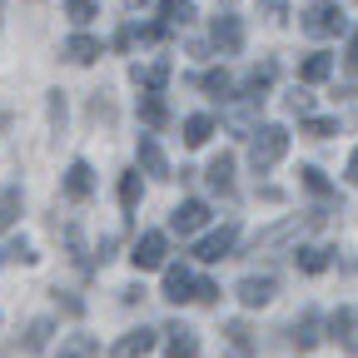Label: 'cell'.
Wrapping results in <instances>:
<instances>
[{"label":"cell","mask_w":358,"mask_h":358,"mask_svg":"<svg viewBox=\"0 0 358 358\" xmlns=\"http://www.w3.org/2000/svg\"><path fill=\"white\" fill-rule=\"evenodd\" d=\"M164 299L169 303H189L194 299V274L189 268H164Z\"/></svg>","instance_id":"30bf717a"},{"label":"cell","mask_w":358,"mask_h":358,"mask_svg":"<svg viewBox=\"0 0 358 358\" xmlns=\"http://www.w3.org/2000/svg\"><path fill=\"white\" fill-rule=\"evenodd\" d=\"M90 120H110V100H105V95L90 100Z\"/></svg>","instance_id":"74e56055"},{"label":"cell","mask_w":358,"mask_h":358,"mask_svg":"<svg viewBox=\"0 0 358 358\" xmlns=\"http://www.w3.org/2000/svg\"><path fill=\"white\" fill-rule=\"evenodd\" d=\"M140 120L159 129V124L169 120V110H164V100H159V95H145V100H140Z\"/></svg>","instance_id":"83f0119b"},{"label":"cell","mask_w":358,"mask_h":358,"mask_svg":"<svg viewBox=\"0 0 358 358\" xmlns=\"http://www.w3.org/2000/svg\"><path fill=\"white\" fill-rule=\"evenodd\" d=\"M150 348H155V329H134L115 343V358H145Z\"/></svg>","instance_id":"4fadbf2b"},{"label":"cell","mask_w":358,"mask_h":358,"mask_svg":"<svg viewBox=\"0 0 358 358\" xmlns=\"http://www.w3.org/2000/svg\"><path fill=\"white\" fill-rule=\"evenodd\" d=\"M224 334H229V343H234V353H254V329H249V324H229V329H224Z\"/></svg>","instance_id":"f546056e"},{"label":"cell","mask_w":358,"mask_h":358,"mask_svg":"<svg viewBox=\"0 0 358 358\" xmlns=\"http://www.w3.org/2000/svg\"><path fill=\"white\" fill-rule=\"evenodd\" d=\"M60 358H100V343L90 338V334H70L60 343Z\"/></svg>","instance_id":"44dd1931"},{"label":"cell","mask_w":358,"mask_h":358,"mask_svg":"<svg viewBox=\"0 0 358 358\" xmlns=\"http://www.w3.org/2000/svg\"><path fill=\"white\" fill-rule=\"evenodd\" d=\"M348 20H343V10H338V0H313V6L303 10V30L308 35H338Z\"/></svg>","instance_id":"3957f363"},{"label":"cell","mask_w":358,"mask_h":358,"mask_svg":"<svg viewBox=\"0 0 358 358\" xmlns=\"http://www.w3.org/2000/svg\"><path fill=\"white\" fill-rule=\"evenodd\" d=\"M6 124H10V115H0V134H6Z\"/></svg>","instance_id":"b9f144b4"},{"label":"cell","mask_w":358,"mask_h":358,"mask_svg":"<svg viewBox=\"0 0 358 358\" xmlns=\"http://www.w3.org/2000/svg\"><path fill=\"white\" fill-rule=\"evenodd\" d=\"M329 334L348 348V353H358V338H353V308H338L334 319H329Z\"/></svg>","instance_id":"d6986e66"},{"label":"cell","mask_w":358,"mask_h":358,"mask_svg":"<svg viewBox=\"0 0 358 358\" xmlns=\"http://www.w3.org/2000/svg\"><path fill=\"white\" fill-rule=\"evenodd\" d=\"M90 194H95V169H90L85 159H75V164L65 169V199H70V204H85Z\"/></svg>","instance_id":"5b68a950"},{"label":"cell","mask_w":358,"mask_h":358,"mask_svg":"<svg viewBox=\"0 0 358 358\" xmlns=\"http://www.w3.org/2000/svg\"><path fill=\"white\" fill-rule=\"evenodd\" d=\"M334 75V55H324V50H313L303 65H299V80L303 85H319V80H329Z\"/></svg>","instance_id":"5bb4252c"},{"label":"cell","mask_w":358,"mask_h":358,"mask_svg":"<svg viewBox=\"0 0 358 358\" xmlns=\"http://www.w3.org/2000/svg\"><path fill=\"white\" fill-rule=\"evenodd\" d=\"M209 134H214V115H189V120H185V145H189V150L209 145Z\"/></svg>","instance_id":"ac0fdd59"},{"label":"cell","mask_w":358,"mask_h":358,"mask_svg":"<svg viewBox=\"0 0 358 358\" xmlns=\"http://www.w3.org/2000/svg\"><path fill=\"white\" fill-rule=\"evenodd\" d=\"M284 150H289V129H284V124H259L254 140H249V164H254V174H268V169L284 159Z\"/></svg>","instance_id":"6da1fadb"},{"label":"cell","mask_w":358,"mask_h":358,"mask_svg":"<svg viewBox=\"0 0 358 358\" xmlns=\"http://www.w3.org/2000/svg\"><path fill=\"white\" fill-rule=\"evenodd\" d=\"M129 80H134V85H140V90H145V95H159V90L169 85V65H164V60H159V65H145V70H140V65H134V70H129Z\"/></svg>","instance_id":"7c38bea8"},{"label":"cell","mask_w":358,"mask_h":358,"mask_svg":"<svg viewBox=\"0 0 358 358\" xmlns=\"http://www.w3.org/2000/svg\"><path fill=\"white\" fill-rule=\"evenodd\" d=\"M289 105H294L299 115H308V110H313V95H308V90H294V95H289Z\"/></svg>","instance_id":"8d00e7d4"},{"label":"cell","mask_w":358,"mask_h":358,"mask_svg":"<svg viewBox=\"0 0 358 358\" xmlns=\"http://www.w3.org/2000/svg\"><path fill=\"white\" fill-rule=\"evenodd\" d=\"M214 45H219V55H239V50H244V25H239V15H214Z\"/></svg>","instance_id":"8992f818"},{"label":"cell","mask_w":358,"mask_h":358,"mask_svg":"<svg viewBox=\"0 0 358 358\" xmlns=\"http://www.w3.org/2000/svg\"><path fill=\"white\" fill-rule=\"evenodd\" d=\"M50 124H55V129L65 124V95H60V90H55V95H50Z\"/></svg>","instance_id":"d590c367"},{"label":"cell","mask_w":358,"mask_h":358,"mask_svg":"<svg viewBox=\"0 0 358 358\" xmlns=\"http://www.w3.org/2000/svg\"><path fill=\"white\" fill-rule=\"evenodd\" d=\"M199 90H209L214 100H229V90H234V75H229V70H204V75H199Z\"/></svg>","instance_id":"7402d4cb"},{"label":"cell","mask_w":358,"mask_h":358,"mask_svg":"<svg viewBox=\"0 0 358 358\" xmlns=\"http://www.w3.org/2000/svg\"><path fill=\"white\" fill-rule=\"evenodd\" d=\"M303 134H308V140H329V134H338V120H308Z\"/></svg>","instance_id":"d6a6232c"},{"label":"cell","mask_w":358,"mask_h":358,"mask_svg":"<svg viewBox=\"0 0 358 358\" xmlns=\"http://www.w3.org/2000/svg\"><path fill=\"white\" fill-rule=\"evenodd\" d=\"M20 204H25V194H20V185H6V189H0V229H10V224H15V214H20Z\"/></svg>","instance_id":"603a6c76"},{"label":"cell","mask_w":358,"mask_h":358,"mask_svg":"<svg viewBox=\"0 0 358 358\" xmlns=\"http://www.w3.org/2000/svg\"><path fill=\"white\" fill-rule=\"evenodd\" d=\"M120 204H124V209L140 204V169H124V174H120Z\"/></svg>","instance_id":"4316f807"},{"label":"cell","mask_w":358,"mask_h":358,"mask_svg":"<svg viewBox=\"0 0 358 358\" xmlns=\"http://www.w3.org/2000/svg\"><path fill=\"white\" fill-rule=\"evenodd\" d=\"M159 15H164V25H189L194 6H189V0H159Z\"/></svg>","instance_id":"d4e9b609"},{"label":"cell","mask_w":358,"mask_h":358,"mask_svg":"<svg viewBox=\"0 0 358 358\" xmlns=\"http://www.w3.org/2000/svg\"><path fill=\"white\" fill-rule=\"evenodd\" d=\"M134 40H140V25H120V35H115V50H129Z\"/></svg>","instance_id":"e575fe53"},{"label":"cell","mask_w":358,"mask_h":358,"mask_svg":"<svg viewBox=\"0 0 358 358\" xmlns=\"http://www.w3.org/2000/svg\"><path fill=\"white\" fill-rule=\"evenodd\" d=\"M35 259H40V254H35L25 239H10V244H6V264H35Z\"/></svg>","instance_id":"4dcf8cb0"},{"label":"cell","mask_w":358,"mask_h":358,"mask_svg":"<svg viewBox=\"0 0 358 358\" xmlns=\"http://www.w3.org/2000/svg\"><path fill=\"white\" fill-rule=\"evenodd\" d=\"M234 239H239V224H224V229H214V234H204V239L194 244V259H199V264L229 259V254H234Z\"/></svg>","instance_id":"277c9868"},{"label":"cell","mask_w":358,"mask_h":358,"mask_svg":"<svg viewBox=\"0 0 358 358\" xmlns=\"http://www.w3.org/2000/svg\"><path fill=\"white\" fill-rule=\"evenodd\" d=\"M299 229H303L299 219H284V224H274V229H264V234L254 239V254H259V249H274V244H289V239H294Z\"/></svg>","instance_id":"2e32d148"},{"label":"cell","mask_w":358,"mask_h":358,"mask_svg":"<svg viewBox=\"0 0 358 358\" xmlns=\"http://www.w3.org/2000/svg\"><path fill=\"white\" fill-rule=\"evenodd\" d=\"M0 6H6V0H0Z\"/></svg>","instance_id":"ee69618b"},{"label":"cell","mask_w":358,"mask_h":358,"mask_svg":"<svg viewBox=\"0 0 358 358\" xmlns=\"http://www.w3.org/2000/svg\"><path fill=\"white\" fill-rule=\"evenodd\" d=\"M100 15V0H65V20L70 25H90Z\"/></svg>","instance_id":"cb8c5ba5"},{"label":"cell","mask_w":358,"mask_h":358,"mask_svg":"<svg viewBox=\"0 0 358 358\" xmlns=\"http://www.w3.org/2000/svg\"><path fill=\"white\" fill-rule=\"evenodd\" d=\"M204 174H209V185H214V189L224 194V189H229V185H234V155H214Z\"/></svg>","instance_id":"e0dca14e"},{"label":"cell","mask_w":358,"mask_h":358,"mask_svg":"<svg viewBox=\"0 0 358 358\" xmlns=\"http://www.w3.org/2000/svg\"><path fill=\"white\" fill-rule=\"evenodd\" d=\"M224 6H229V0H224Z\"/></svg>","instance_id":"7bdbcfd3"},{"label":"cell","mask_w":358,"mask_h":358,"mask_svg":"<svg viewBox=\"0 0 358 358\" xmlns=\"http://www.w3.org/2000/svg\"><path fill=\"white\" fill-rule=\"evenodd\" d=\"M204 219H209V204L204 199H185V204L169 214V229L174 234H194V229H204Z\"/></svg>","instance_id":"52a82bcc"},{"label":"cell","mask_w":358,"mask_h":358,"mask_svg":"<svg viewBox=\"0 0 358 358\" xmlns=\"http://www.w3.org/2000/svg\"><path fill=\"white\" fill-rule=\"evenodd\" d=\"M294 264L303 268V274H324V268H329V249H319V244H313V249H299Z\"/></svg>","instance_id":"484cf974"},{"label":"cell","mask_w":358,"mask_h":358,"mask_svg":"<svg viewBox=\"0 0 358 358\" xmlns=\"http://www.w3.org/2000/svg\"><path fill=\"white\" fill-rule=\"evenodd\" d=\"M348 179H353V185H358V150L348 155Z\"/></svg>","instance_id":"f35d334b"},{"label":"cell","mask_w":358,"mask_h":358,"mask_svg":"<svg viewBox=\"0 0 358 358\" xmlns=\"http://www.w3.org/2000/svg\"><path fill=\"white\" fill-rule=\"evenodd\" d=\"M50 329H55L50 319H35V324H30V334H25V348H45V338H50Z\"/></svg>","instance_id":"1f68e13d"},{"label":"cell","mask_w":358,"mask_h":358,"mask_svg":"<svg viewBox=\"0 0 358 358\" xmlns=\"http://www.w3.org/2000/svg\"><path fill=\"white\" fill-rule=\"evenodd\" d=\"M134 159H140V169H145L150 179H169L164 150H159V140H150V134H140V145H134Z\"/></svg>","instance_id":"9c48e42d"},{"label":"cell","mask_w":358,"mask_h":358,"mask_svg":"<svg viewBox=\"0 0 358 358\" xmlns=\"http://www.w3.org/2000/svg\"><path fill=\"white\" fill-rule=\"evenodd\" d=\"M313 343H319V313H313V308H308V313H303V319L294 324V348H299V353H308Z\"/></svg>","instance_id":"ffe728a7"},{"label":"cell","mask_w":358,"mask_h":358,"mask_svg":"<svg viewBox=\"0 0 358 358\" xmlns=\"http://www.w3.org/2000/svg\"><path fill=\"white\" fill-rule=\"evenodd\" d=\"M164 259H169V239H164L159 229H150V234H140V239H134L129 264L140 268V274H150V268H164Z\"/></svg>","instance_id":"7a4b0ae2"},{"label":"cell","mask_w":358,"mask_h":358,"mask_svg":"<svg viewBox=\"0 0 358 358\" xmlns=\"http://www.w3.org/2000/svg\"><path fill=\"white\" fill-rule=\"evenodd\" d=\"M65 60L70 65H95L100 60V40L95 35H70L65 40Z\"/></svg>","instance_id":"8fae6325"},{"label":"cell","mask_w":358,"mask_h":358,"mask_svg":"<svg viewBox=\"0 0 358 358\" xmlns=\"http://www.w3.org/2000/svg\"><path fill=\"white\" fill-rule=\"evenodd\" d=\"M164 334H169V358H194V353H199L194 329H179V324H169Z\"/></svg>","instance_id":"9a60e30c"},{"label":"cell","mask_w":358,"mask_h":358,"mask_svg":"<svg viewBox=\"0 0 358 358\" xmlns=\"http://www.w3.org/2000/svg\"><path fill=\"white\" fill-rule=\"evenodd\" d=\"M124 6H129V10H145V6H150V0H124Z\"/></svg>","instance_id":"60d3db41"},{"label":"cell","mask_w":358,"mask_h":358,"mask_svg":"<svg viewBox=\"0 0 358 358\" xmlns=\"http://www.w3.org/2000/svg\"><path fill=\"white\" fill-rule=\"evenodd\" d=\"M348 65H358V35L348 40Z\"/></svg>","instance_id":"ab89813d"},{"label":"cell","mask_w":358,"mask_h":358,"mask_svg":"<svg viewBox=\"0 0 358 358\" xmlns=\"http://www.w3.org/2000/svg\"><path fill=\"white\" fill-rule=\"evenodd\" d=\"M274 289H279L274 274H249V279L239 284V303H244V308H264L268 299H274Z\"/></svg>","instance_id":"ba28073f"},{"label":"cell","mask_w":358,"mask_h":358,"mask_svg":"<svg viewBox=\"0 0 358 358\" xmlns=\"http://www.w3.org/2000/svg\"><path fill=\"white\" fill-rule=\"evenodd\" d=\"M299 174H303V189H308V194H319V199L334 194V185L324 179V169H313V164H308V169H299Z\"/></svg>","instance_id":"f1b7e54d"},{"label":"cell","mask_w":358,"mask_h":358,"mask_svg":"<svg viewBox=\"0 0 358 358\" xmlns=\"http://www.w3.org/2000/svg\"><path fill=\"white\" fill-rule=\"evenodd\" d=\"M194 299H199V303H214V299H219V284H209V279H194Z\"/></svg>","instance_id":"836d02e7"}]
</instances>
